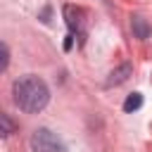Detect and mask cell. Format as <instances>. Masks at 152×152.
<instances>
[{"instance_id": "1", "label": "cell", "mask_w": 152, "mask_h": 152, "mask_svg": "<svg viewBox=\"0 0 152 152\" xmlns=\"http://www.w3.org/2000/svg\"><path fill=\"white\" fill-rule=\"evenodd\" d=\"M12 95H14V104L26 112V114H38L48 107L50 102V88L43 78L28 74L21 76L12 83Z\"/></svg>"}, {"instance_id": "2", "label": "cell", "mask_w": 152, "mask_h": 152, "mask_svg": "<svg viewBox=\"0 0 152 152\" xmlns=\"http://www.w3.org/2000/svg\"><path fill=\"white\" fill-rule=\"evenodd\" d=\"M31 152H66V145L50 128H36L31 135Z\"/></svg>"}, {"instance_id": "3", "label": "cell", "mask_w": 152, "mask_h": 152, "mask_svg": "<svg viewBox=\"0 0 152 152\" xmlns=\"http://www.w3.org/2000/svg\"><path fill=\"white\" fill-rule=\"evenodd\" d=\"M64 17H66V26H69V36H83L86 33V10L76 7V5H66L64 7Z\"/></svg>"}, {"instance_id": "4", "label": "cell", "mask_w": 152, "mask_h": 152, "mask_svg": "<svg viewBox=\"0 0 152 152\" xmlns=\"http://www.w3.org/2000/svg\"><path fill=\"white\" fill-rule=\"evenodd\" d=\"M131 31H133V36L138 40H147L150 33H152V26H150V21L142 14H133L131 17Z\"/></svg>"}, {"instance_id": "5", "label": "cell", "mask_w": 152, "mask_h": 152, "mask_svg": "<svg viewBox=\"0 0 152 152\" xmlns=\"http://www.w3.org/2000/svg\"><path fill=\"white\" fill-rule=\"evenodd\" d=\"M131 71H133V69H131V64H121L119 69H114V71L109 74V78H107V83H104V86H107V88H112V86H121V83L131 76Z\"/></svg>"}, {"instance_id": "6", "label": "cell", "mask_w": 152, "mask_h": 152, "mask_svg": "<svg viewBox=\"0 0 152 152\" xmlns=\"http://www.w3.org/2000/svg\"><path fill=\"white\" fill-rule=\"evenodd\" d=\"M140 107H142V95L140 93H131L126 97V102H124V112H135Z\"/></svg>"}, {"instance_id": "7", "label": "cell", "mask_w": 152, "mask_h": 152, "mask_svg": "<svg viewBox=\"0 0 152 152\" xmlns=\"http://www.w3.org/2000/svg\"><path fill=\"white\" fill-rule=\"evenodd\" d=\"M0 124H2V138H10L12 133H14V124H12V119H10V114H0Z\"/></svg>"}, {"instance_id": "8", "label": "cell", "mask_w": 152, "mask_h": 152, "mask_svg": "<svg viewBox=\"0 0 152 152\" xmlns=\"http://www.w3.org/2000/svg\"><path fill=\"white\" fill-rule=\"evenodd\" d=\"M7 64H10V50H7V45L2 43V64H0V69L5 71V69H7Z\"/></svg>"}]
</instances>
